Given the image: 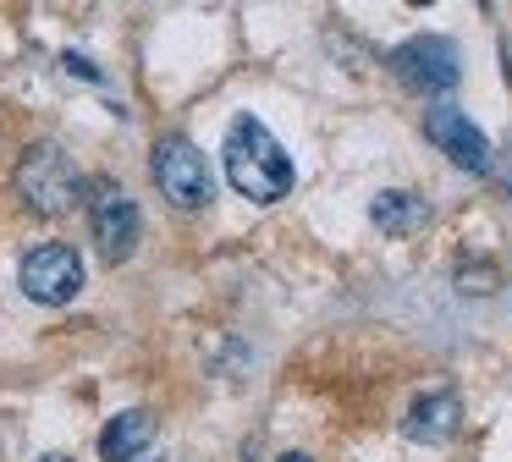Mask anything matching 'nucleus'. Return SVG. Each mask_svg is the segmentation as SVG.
I'll use <instances>...</instances> for the list:
<instances>
[{
	"label": "nucleus",
	"mask_w": 512,
	"mask_h": 462,
	"mask_svg": "<svg viewBox=\"0 0 512 462\" xmlns=\"http://www.w3.org/2000/svg\"><path fill=\"white\" fill-rule=\"evenodd\" d=\"M221 160H226V182L254 204H276V198L292 193V160L259 116H237L226 127Z\"/></svg>",
	"instance_id": "obj_1"
},
{
	"label": "nucleus",
	"mask_w": 512,
	"mask_h": 462,
	"mask_svg": "<svg viewBox=\"0 0 512 462\" xmlns=\"http://www.w3.org/2000/svg\"><path fill=\"white\" fill-rule=\"evenodd\" d=\"M17 193L39 215H67L83 204V176L61 143H28L23 165H17Z\"/></svg>",
	"instance_id": "obj_2"
},
{
	"label": "nucleus",
	"mask_w": 512,
	"mask_h": 462,
	"mask_svg": "<svg viewBox=\"0 0 512 462\" xmlns=\"http://www.w3.org/2000/svg\"><path fill=\"white\" fill-rule=\"evenodd\" d=\"M83 204H89V226H94V253L105 264H122L138 248V204L111 182V176H94L83 182Z\"/></svg>",
	"instance_id": "obj_3"
},
{
	"label": "nucleus",
	"mask_w": 512,
	"mask_h": 462,
	"mask_svg": "<svg viewBox=\"0 0 512 462\" xmlns=\"http://www.w3.org/2000/svg\"><path fill=\"white\" fill-rule=\"evenodd\" d=\"M149 171H155V187L166 193V204H177V209H204L215 193L210 160H204V149H193L188 138H160Z\"/></svg>",
	"instance_id": "obj_4"
},
{
	"label": "nucleus",
	"mask_w": 512,
	"mask_h": 462,
	"mask_svg": "<svg viewBox=\"0 0 512 462\" xmlns=\"http://www.w3.org/2000/svg\"><path fill=\"white\" fill-rule=\"evenodd\" d=\"M391 72H397L413 94H452L457 77H463V61H457L452 39H441V33H419V39H408V44L391 50Z\"/></svg>",
	"instance_id": "obj_5"
},
{
	"label": "nucleus",
	"mask_w": 512,
	"mask_h": 462,
	"mask_svg": "<svg viewBox=\"0 0 512 462\" xmlns=\"http://www.w3.org/2000/svg\"><path fill=\"white\" fill-rule=\"evenodd\" d=\"M23 292L45 308H61L83 292V259L67 248V242H45V248L23 253V270H17Z\"/></svg>",
	"instance_id": "obj_6"
},
{
	"label": "nucleus",
	"mask_w": 512,
	"mask_h": 462,
	"mask_svg": "<svg viewBox=\"0 0 512 462\" xmlns=\"http://www.w3.org/2000/svg\"><path fill=\"white\" fill-rule=\"evenodd\" d=\"M424 132H430V143L457 165V171H474V176L490 171V138H485V132H479L457 105H430Z\"/></svg>",
	"instance_id": "obj_7"
},
{
	"label": "nucleus",
	"mask_w": 512,
	"mask_h": 462,
	"mask_svg": "<svg viewBox=\"0 0 512 462\" xmlns=\"http://www.w3.org/2000/svg\"><path fill=\"white\" fill-rule=\"evenodd\" d=\"M457 418H463V402H457L452 391H430V396L413 402L408 418H402V435L435 446V440H452L457 435Z\"/></svg>",
	"instance_id": "obj_8"
},
{
	"label": "nucleus",
	"mask_w": 512,
	"mask_h": 462,
	"mask_svg": "<svg viewBox=\"0 0 512 462\" xmlns=\"http://www.w3.org/2000/svg\"><path fill=\"white\" fill-rule=\"evenodd\" d=\"M369 220H375V231H386V237H413V231L430 226V204H424L419 193H408V187H386V193H375V204H369Z\"/></svg>",
	"instance_id": "obj_9"
},
{
	"label": "nucleus",
	"mask_w": 512,
	"mask_h": 462,
	"mask_svg": "<svg viewBox=\"0 0 512 462\" xmlns=\"http://www.w3.org/2000/svg\"><path fill=\"white\" fill-rule=\"evenodd\" d=\"M155 413L149 407H127V413H116L111 424L100 429V457L105 462H127V457H138V451L155 440Z\"/></svg>",
	"instance_id": "obj_10"
},
{
	"label": "nucleus",
	"mask_w": 512,
	"mask_h": 462,
	"mask_svg": "<svg viewBox=\"0 0 512 462\" xmlns=\"http://www.w3.org/2000/svg\"><path fill=\"white\" fill-rule=\"evenodd\" d=\"M281 462H314V457H303V451H287V457H281Z\"/></svg>",
	"instance_id": "obj_11"
},
{
	"label": "nucleus",
	"mask_w": 512,
	"mask_h": 462,
	"mask_svg": "<svg viewBox=\"0 0 512 462\" xmlns=\"http://www.w3.org/2000/svg\"><path fill=\"white\" fill-rule=\"evenodd\" d=\"M39 462H72V457H39Z\"/></svg>",
	"instance_id": "obj_12"
}]
</instances>
